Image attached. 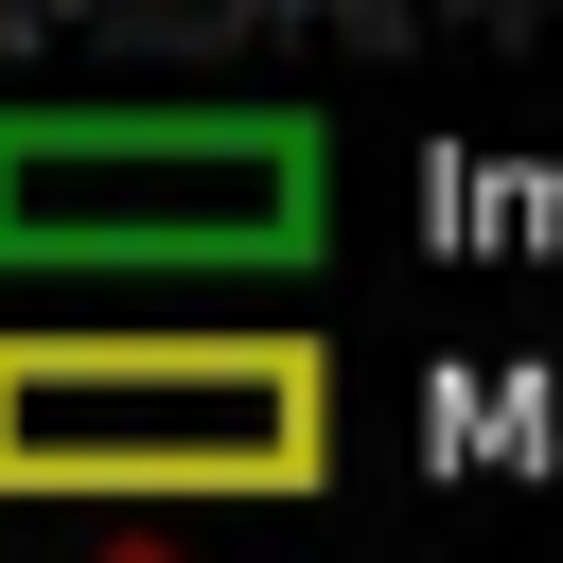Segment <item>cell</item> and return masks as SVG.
<instances>
[{
	"label": "cell",
	"instance_id": "obj_1",
	"mask_svg": "<svg viewBox=\"0 0 563 563\" xmlns=\"http://www.w3.org/2000/svg\"><path fill=\"white\" fill-rule=\"evenodd\" d=\"M334 369L299 334H0V493H317Z\"/></svg>",
	"mask_w": 563,
	"mask_h": 563
},
{
	"label": "cell",
	"instance_id": "obj_2",
	"mask_svg": "<svg viewBox=\"0 0 563 563\" xmlns=\"http://www.w3.org/2000/svg\"><path fill=\"white\" fill-rule=\"evenodd\" d=\"M317 246V123L35 106L0 123V264H282Z\"/></svg>",
	"mask_w": 563,
	"mask_h": 563
}]
</instances>
